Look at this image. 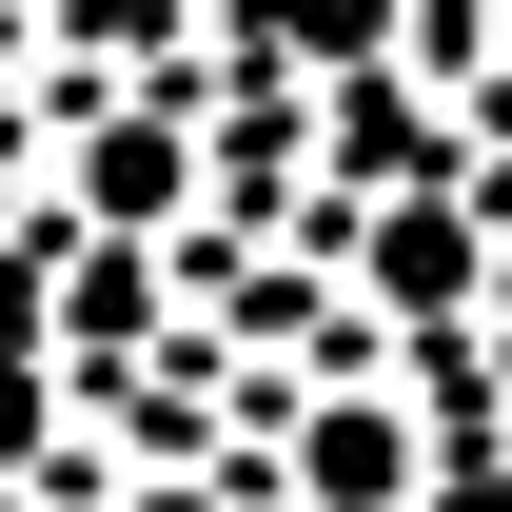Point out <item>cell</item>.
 Masks as SVG:
<instances>
[{
    "label": "cell",
    "mask_w": 512,
    "mask_h": 512,
    "mask_svg": "<svg viewBox=\"0 0 512 512\" xmlns=\"http://www.w3.org/2000/svg\"><path fill=\"white\" fill-rule=\"evenodd\" d=\"M355 276H375V316H453V296L493 276V237H473V197H453V178H414V197L355 217Z\"/></svg>",
    "instance_id": "1"
},
{
    "label": "cell",
    "mask_w": 512,
    "mask_h": 512,
    "mask_svg": "<svg viewBox=\"0 0 512 512\" xmlns=\"http://www.w3.org/2000/svg\"><path fill=\"white\" fill-rule=\"evenodd\" d=\"M178 197H197V119L178 99H99V119H79V217H99V237H158Z\"/></svg>",
    "instance_id": "2"
},
{
    "label": "cell",
    "mask_w": 512,
    "mask_h": 512,
    "mask_svg": "<svg viewBox=\"0 0 512 512\" xmlns=\"http://www.w3.org/2000/svg\"><path fill=\"white\" fill-rule=\"evenodd\" d=\"M296 473H316V512H414V414L394 394H316L296 414Z\"/></svg>",
    "instance_id": "3"
},
{
    "label": "cell",
    "mask_w": 512,
    "mask_h": 512,
    "mask_svg": "<svg viewBox=\"0 0 512 512\" xmlns=\"http://www.w3.org/2000/svg\"><path fill=\"white\" fill-rule=\"evenodd\" d=\"M335 158H355V197H414V178H453V138L414 119V79H394V60H355V79H335Z\"/></svg>",
    "instance_id": "4"
},
{
    "label": "cell",
    "mask_w": 512,
    "mask_h": 512,
    "mask_svg": "<svg viewBox=\"0 0 512 512\" xmlns=\"http://www.w3.org/2000/svg\"><path fill=\"white\" fill-rule=\"evenodd\" d=\"M276 40H296L316 79H355V60H394V40H414V0H276Z\"/></svg>",
    "instance_id": "5"
},
{
    "label": "cell",
    "mask_w": 512,
    "mask_h": 512,
    "mask_svg": "<svg viewBox=\"0 0 512 512\" xmlns=\"http://www.w3.org/2000/svg\"><path fill=\"white\" fill-rule=\"evenodd\" d=\"M40 434V355H20V316H0V453Z\"/></svg>",
    "instance_id": "6"
},
{
    "label": "cell",
    "mask_w": 512,
    "mask_h": 512,
    "mask_svg": "<svg viewBox=\"0 0 512 512\" xmlns=\"http://www.w3.org/2000/svg\"><path fill=\"white\" fill-rule=\"evenodd\" d=\"M138 512H237V493H217V473H158V493H138Z\"/></svg>",
    "instance_id": "7"
},
{
    "label": "cell",
    "mask_w": 512,
    "mask_h": 512,
    "mask_svg": "<svg viewBox=\"0 0 512 512\" xmlns=\"http://www.w3.org/2000/svg\"><path fill=\"white\" fill-rule=\"evenodd\" d=\"M493 60H512V0H493Z\"/></svg>",
    "instance_id": "8"
}]
</instances>
